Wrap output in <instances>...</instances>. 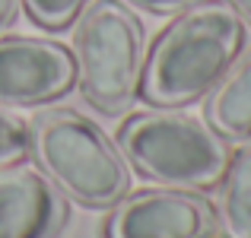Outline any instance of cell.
<instances>
[{
    "label": "cell",
    "instance_id": "1",
    "mask_svg": "<svg viewBox=\"0 0 251 238\" xmlns=\"http://www.w3.org/2000/svg\"><path fill=\"white\" fill-rule=\"evenodd\" d=\"M245 51V23L226 0L178 13L143 57L140 98L156 108H188L207 98Z\"/></svg>",
    "mask_w": 251,
    "mask_h": 238
},
{
    "label": "cell",
    "instance_id": "2",
    "mask_svg": "<svg viewBox=\"0 0 251 238\" xmlns=\"http://www.w3.org/2000/svg\"><path fill=\"white\" fill-rule=\"evenodd\" d=\"M29 156L67 200L111 210L130 194V165L96 121L74 108H42L29 121Z\"/></svg>",
    "mask_w": 251,
    "mask_h": 238
},
{
    "label": "cell",
    "instance_id": "3",
    "mask_svg": "<svg viewBox=\"0 0 251 238\" xmlns=\"http://www.w3.org/2000/svg\"><path fill=\"white\" fill-rule=\"evenodd\" d=\"M118 149L127 165L147 181L175 190L220 188L232 146L207 121L178 108H156L124 118L118 127Z\"/></svg>",
    "mask_w": 251,
    "mask_h": 238
},
{
    "label": "cell",
    "instance_id": "4",
    "mask_svg": "<svg viewBox=\"0 0 251 238\" xmlns=\"http://www.w3.org/2000/svg\"><path fill=\"white\" fill-rule=\"evenodd\" d=\"M143 25L121 0H92L76 16L74 61L83 98L105 118H121L140 95Z\"/></svg>",
    "mask_w": 251,
    "mask_h": 238
},
{
    "label": "cell",
    "instance_id": "5",
    "mask_svg": "<svg viewBox=\"0 0 251 238\" xmlns=\"http://www.w3.org/2000/svg\"><path fill=\"white\" fill-rule=\"evenodd\" d=\"M220 232L216 207L197 190H140L111 207L102 238H213Z\"/></svg>",
    "mask_w": 251,
    "mask_h": 238
},
{
    "label": "cell",
    "instance_id": "6",
    "mask_svg": "<svg viewBox=\"0 0 251 238\" xmlns=\"http://www.w3.org/2000/svg\"><path fill=\"white\" fill-rule=\"evenodd\" d=\"M76 86L74 51L48 38H0V105L38 108L64 98Z\"/></svg>",
    "mask_w": 251,
    "mask_h": 238
},
{
    "label": "cell",
    "instance_id": "7",
    "mask_svg": "<svg viewBox=\"0 0 251 238\" xmlns=\"http://www.w3.org/2000/svg\"><path fill=\"white\" fill-rule=\"evenodd\" d=\"M70 200L32 168H0V238H57Z\"/></svg>",
    "mask_w": 251,
    "mask_h": 238
},
{
    "label": "cell",
    "instance_id": "8",
    "mask_svg": "<svg viewBox=\"0 0 251 238\" xmlns=\"http://www.w3.org/2000/svg\"><path fill=\"white\" fill-rule=\"evenodd\" d=\"M203 121L229 143L251 140V51H242L220 86L207 95Z\"/></svg>",
    "mask_w": 251,
    "mask_h": 238
},
{
    "label": "cell",
    "instance_id": "9",
    "mask_svg": "<svg viewBox=\"0 0 251 238\" xmlns=\"http://www.w3.org/2000/svg\"><path fill=\"white\" fill-rule=\"evenodd\" d=\"M216 219L226 238H251V140H242V146L232 149L220 181Z\"/></svg>",
    "mask_w": 251,
    "mask_h": 238
},
{
    "label": "cell",
    "instance_id": "10",
    "mask_svg": "<svg viewBox=\"0 0 251 238\" xmlns=\"http://www.w3.org/2000/svg\"><path fill=\"white\" fill-rule=\"evenodd\" d=\"M19 3L35 25H42L48 32H64L83 13L86 0H19Z\"/></svg>",
    "mask_w": 251,
    "mask_h": 238
},
{
    "label": "cell",
    "instance_id": "11",
    "mask_svg": "<svg viewBox=\"0 0 251 238\" xmlns=\"http://www.w3.org/2000/svg\"><path fill=\"white\" fill-rule=\"evenodd\" d=\"M29 159V121L0 105V168Z\"/></svg>",
    "mask_w": 251,
    "mask_h": 238
},
{
    "label": "cell",
    "instance_id": "12",
    "mask_svg": "<svg viewBox=\"0 0 251 238\" xmlns=\"http://www.w3.org/2000/svg\"><path fill=\"white\" fill-rule=\"evenodd\" d=\"M127 6H137L143 13H153V16H178V13L191 10V6L203 3V0H121Z\"/></svg>",
    "mask_w": 251,
    "mask_h": 238
},
{
    "label": "cell",
    "instance_id": "13",
    "mask_svg": "<svg viewBox=\"0 0 251 238\" xmlns=\"http://www.w3.org/2000/svg\"><path fill=\"white\" fill-rule=\"evenodd\" d=\"M16 10H19V0H0V32H3L6 25L13 23Z\"/></svg>",
    "mask_w": 251,
    "mask_h": 238
},
{
    "label": "cell",
    "instance_id": "14",
    "mask_svg": "<svg viewBox=\"0 0 251 238\" xmlns=\"http://www.w3.org/2000/svg\"><path fill=\"white\" fill-rule=\"evenodd\" d=\"M226 3L232 6L235 13H239L242 23H248V25H251V0H226Z\"/></svg>",
    "mask_w": 251,
    "mask_h": 238
}]
</instances>
